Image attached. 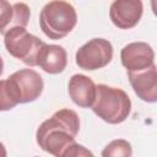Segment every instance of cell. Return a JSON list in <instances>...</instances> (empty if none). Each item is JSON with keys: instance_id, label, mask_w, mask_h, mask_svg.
Wrapping results in <instances>:
<instances>
[{"instance_id": "1", "label": "cell", "mask_w": 157, "mask_h": 157, "mask_svg": "<svg viewBox=\"0 0 157 157\" xmlns=\"http://www.w3.org/2000/svg\"><path fill=\"white\" fill-rule=\"evenodd\" d=\"M78 130L80 118L77 113L72 109L63 108L39 125L36 140L43 151L54 157H60L63 151L75 142Z\"/></svg>"}, {"instance_id": "2", "label": "cell", "mask_w": 157, "mask_h": 157, "mask_svg": "<svg viewBox=\"0 0 157 157\" xmlns=\"http://www.w3.org/2000/svg\"><path fill=\"white\" fill-rule=\"evenodd\" d=\"M91 108L105 123L120 124L131 112V101L124 90L99 83L96 85V97Z\"/></svg>"}, {"instance_id": "3", "label": "cell", "mask_w": 157, "mask_h": 157, "mask_svg": "<svg viewBox=\"0 0 157 157\" xmlns=\"http://www.w3.org/2000/svg\"><path fill=\"white\" fill-rule=\"evenodd\" d=\"M77 23L75 7L63 0L47 2L39 13V26L42 32L50 39H61L67 36Z\"/></svg>"}, {"instance_id": "4", "label": "cell", "mask_w": 157, "mask_h": 157, "mask_svg": "<svg viewBox=\"0 0 157 157\" xmlns=\"http://www.w3.org/2000/svg\"><path fill=\"white\" fill-rule=\"evenodd\" d=\"M4 44L10 55L28 66H37L39 53L45 44L23 27H13L4 34Z\"/></svg>"}, {"instance_id": "5", "label": "cell", "mask_w": 157, "mask_h": 157, "mask_svg": "<svg viewBox=\"0 0 157 157\" xmlns=\"http://www.w3.org/2000/svg\"><path fill=\"white\" fill-rule=\"evenodd\" d=\"M113 59V45L108 39L92 38L78 48L75 55L76 65L83 70H98Z\"/></svg>"}, {"instance_id": "6", "label": "cell", "mask_w": 157, "mask_h": 157, "mask_svg": "<svg viewBox=\"0 0 157 157\" xmlns=\"http://www.w3.org/2000/svg\"><path fill=\"white\" fill-rule=\"evenodd\" d=\"M120 60L128 72H136L148 69L155 64V52L145 42H132L123 47Z\"/></svg>"}, {"instance_id": "7", "label": "cell", "mask_w": 157, "mask_h": 157, "mask_svg": "<svg viewBox=\"0 0 157 157\" xmlns=\"http://www.w3.org/2000/svg\"><path fill=\"white\" fill-rule=\"evenodd\" d=\"M144 5L140 0H115L110 4L109 17L120 29H130L141 20Z\"/></svg>"}, {"instance_id": "8", "label": "cell", "mask_w": 157, "mask_h": 157, "mask_svg": "<svg viewBox=\"0 0 157 157\" xmlns=\"http://www.w3.org/2000/svg\"><path fill=\"white\" fill-rule=\"evenodd\" d=\"M130 85L136 96L147 103H155L157 101V70L153 64L148 69L128 72Z\"/></svg>"}, {"instance_id": "9", "label": "cell", "mask_w": 157, "mask_h": 157, "mask_svg": "<svg viewBox=\"0 0 157 157\" xmlns=\"http://www.w3.org/2000/svg\"><path fill=\"white\" fill-rule=\"evenodd\" d=\"M31 11L27 4H10L6 0H0V34H5L13 27H23L28 25Z\"/></svg>"}, {"instance_id": "10", "label": "cell", "mask_w": 157, "mask_h": 157, "mask_svg": "<svg viewBox=\"0 0 157 157\" xmlns=\"http://www.w3.org/2000/svg\"><path fill=\"white\" fill-rule=\"evenodd\" d=\"M69 96L71 101L81 107V108H90L93 104L96 97V85L91 77L75 74L69 80Z\"/></svg>"}, {"instance_id": "11", "label": "cell", "mask_w": 157, "mask_h": 157, "mask_svg": "<svg viewBox=\"0 0 157 157\" xmlns=\"http://www.w3.org/2000/svg\"><path fill=\"white\" fill-rule=\"evenodd\" d=\"M12 76L20 87L22 103H31L39 98L43 92L44 83L42 76L37 71L32 69H21L15 71Z\"/></svg>"}, {"instance_id": "12", "label": "cell", "mask_w": 157, "mask_h": 157, "mask_svg": "<svg viewBox=\"0 0 157 157\" xmlns=\"http://www.w3.org/2000/svg\"><path fill=\"white\" fill-rule=\"evenodd\" d=\"M67 65V54L66 50L61 45L56 44H44L37 61V66H39L43 71L56 75L65 70Z\"/></svg>"}, {"instance_id": "13", "label": "cell", "mask_w": 157, "mask_h": 157, "mask_svg": "<svg viewBox=\"0 0 157 157\" xmlns=\"http://www.w3.org/2000/svg\"><path fill=\"white\" fill-rule=\"evenodd\" d=\"M20 103H22V96L13 76L0 80V112L10 110Z\"/></svg>"}, {"instance_id": "14", "label": "cell", "mask_w": 157, "mask_h": 157, "mask_svg": "<svg viewBox=\"0 0 157 157\" xmlns=\"http://www.w3.org/2000/svg\"><path fill=\"white\" fill-rule=\"evenodd\" d=\"M132 147L128 140L115 139L102 151V157H131Z\"/></svg>"}, {"instance_id": "15", "label": "cell", "mask_w": 157, "mask_h": 157, "mask_svg": "<svg viewBox=\"0 0 157 157\" xmlns=\"http://www.w3.org/2000/svg\"><path fill=\"white\" fill-rule=\"evenodd\" d=\"M60 157H94V155L85 146L74 142L63 151Z\"/></svg>"}, {"instance_id": "16", "label": "cell", "mask_w": 157, "mask_h": 157, "mask_svg": "<svg viewBox=\"0 0 157 157\" xmlns=\"http://www.w3.org/2000/svg\"><path fill=\"white\" fill-rule=\"evenodd\" d=\"M6 148H5V146H4V144L0 141V157H6Z\"/></svg>"}, {"instance_id": "17", "label": "cell", "mask_w": 157, "mask_h": 157, "mask_svg": "<svg viewBox=\"0 0 157 157\" xmlns=\"http://www.w3.org/2000/svg\"><path fill=\"white\" fill-rule=\"evenodd\" d=\"M2 71H4V61H2V58L0 56V76H1Z\"/></svg>"}]
</instances>
